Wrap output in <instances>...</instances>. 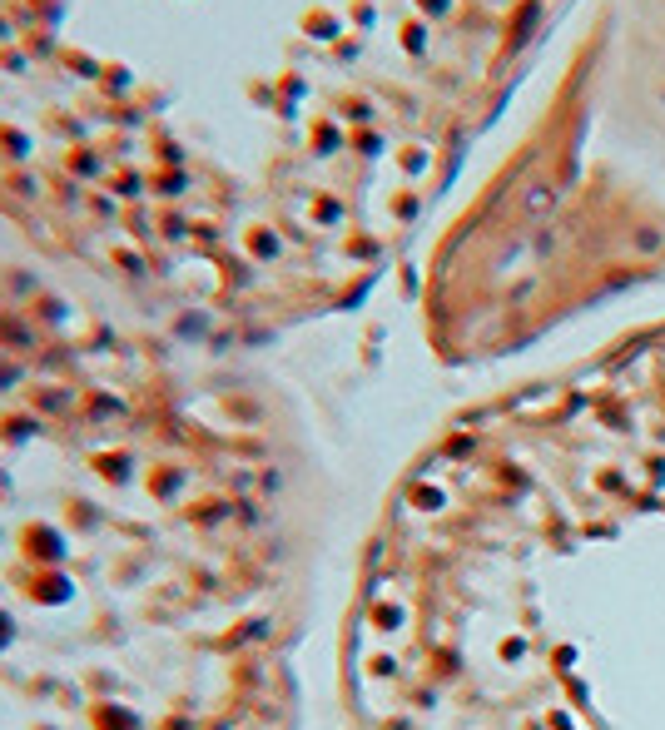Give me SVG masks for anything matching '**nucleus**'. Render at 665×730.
Returning a JSON list of instances; mask_svg holds the SVG:
<instances>
[{
	"label": "nucleus",
	"instance_id": "1",
	"mask_svg": "<svg viewBox=\"0 0 665 730\" xmlns=\"http://www.w3.org/2000/svg\"><path fill=\"white\" fill-rule=\"evenodd\" d=\"M363 730H665V328L457 428L353 631Z\"/></svg>",
	"mask_w": 665,
	"mask_h": 730
}]
</instances>
